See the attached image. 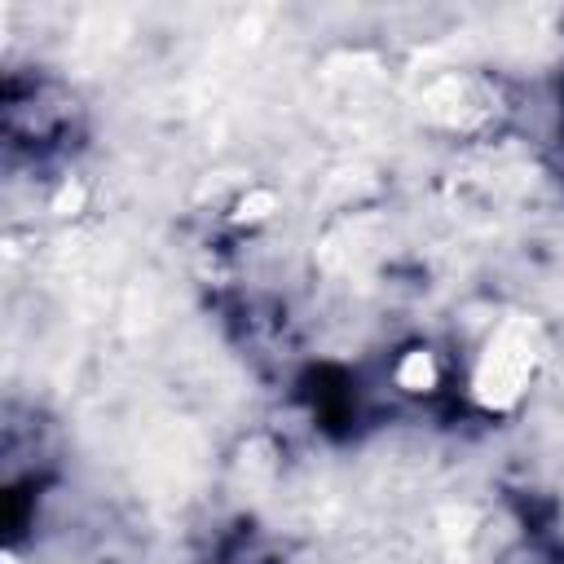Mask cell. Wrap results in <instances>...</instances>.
Here are the masks:
<instances>
[{
	"label": "cell",
	"instance_id": "2",
	"mask_svg": "<svg viewBox=\"0 0 564 564\" xmlns=\"http://www.w3.org/2000/svg\"><path fill=\"white\" fill-rule=\"evenodd\" d=\"M401 383L405 388H427L432 383V357L427 352H410V361L401 366Z\"/></svg>",
	"mask_w": 564,
	"mask_h": 564
},
{
	"label": "cell",
	"instance_id": "1",
	"mask_svg": "<svg viewBox=\"0 0 564 564\" xmlns=\"http://www.w3.org/2000/svg\"><path fill=\"white\" fill-rule=\"evenodd\" d=\"M529 370H533V339L520 322H507L489 339V348L476 366V397L485 405H511L524 392Z\"/></svg>",
	"mask_w": 564,
	"mask_h": 564
}]
</instances>
